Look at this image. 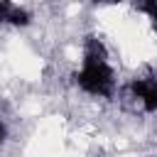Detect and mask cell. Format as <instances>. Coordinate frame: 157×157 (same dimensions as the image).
<instances>
[{
  "mask_svg": "<svg viewBox=\"0 0 157 157\" xmlns=\"http://www.w3.org/2000/svg\"><path fill=\"white\" fill-rule=\"evenodd\" d=\"M76 81L86 93H93V96H110L113 93V69L105 64L103 54L96 47L86 52V59H83L81 71L76 74Z\"/></svg>",
  "mask_w": 157,
  "mask_h": 157,
  "instance_id": "cell-1",
  "label": "cell"
},
{
  "mask_svg": "<svg viewBox=\"0 0 157 157\" xmlns=\"http://www.w3.org/2000/svg\"><path fill=\"white\" fill-rule=\"evenodd\" d=\"M29 20H32V15L25 7H12V12L7 17V25H12V27H27Z\"/></svg>",
  "mask_w": 157,
  "mask_h": 157,
  "instance_id": "cell-3",
  "label": "cell"
},
{
  "mask_svg": "<svg viewBox=\"0 0 157 157\" xmlns=\"http://www.w3.org/2000/svg\"><path fill=\"white\" fill-rule=\"evenodd\" d=\"M5 135H7V128H5V123H2V120H0V142H2V140H5Z\"/></svg>",
  "mask_w": 157,
  "mask_h": 157,
  "instance_id": "cell-6",
  "label": "cell"
},
{
  "mask_svg": "<svg viewBox=\"0 0 157 157\" xmlns=\"http://www.w3.org/2000/svg\"><path fill=\"white\" fill-rule=\"evenodd\" d=\"M12 2L10 0H0V25H5L7 22V17H10V12H12Z\"/></svg>",
  "mask_w": 157,
  "mask_h": 157,
  "instance_id": "cell-5",
  "label": "cell"
},
{
  "mask_svg": "<svg viewBox=\"0 0 157 157\" xmlns=\"http://www.w3.org/2000/svg\"><path fill=\"white\" fill-rule=\"evenodd\" d=\"M140 10L152 20V25L157 27V0H142L140 2Z\"/></svg>",
  "mask_w": 157,
  "mask_h": 157,
  "instance_id": "cell-4",
  "label": "cell"
},
{
  "mask_svg": "<svg viewBox=\"0 0 157 157\" xmlns=\"http://www.w3.org/2000/svg\"><path fill=\"white\" fill-rule=\"evenodd\" d=\"M132 93L140 98V103H142V108L147 113L157 110V81H152V78H135L132 81Z\"/></svg>",
  "mask_w": 157,
  "mask_h": 157,
  "instance_id": "cell-2",
  "label": "cell"
}]
</instances>
